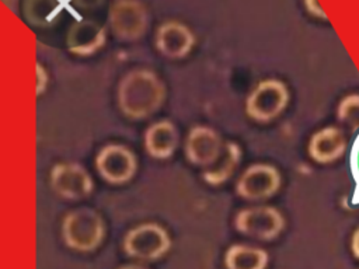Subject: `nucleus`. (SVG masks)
I'll return each instance as SVG.
<instances>
[{
	"mask_svg": "<svg viewBox=\"0 0 359 269\" xmlns=\"http://www.w3.org/2000/svg\"><path fill=\"white\" fill-rule=\"evenodd\" d=\"M116 98L119 109L126 116L146 118L161 106L165 98V85L153 70L133 69L119 80Z\"/></svg>",
	"mask_w": 359,
	"mask_h": 269,
	"instance_id": "nucleus-1",
	"label": "nucleus"
},
{
	"mask_svg": "<svg viewBox=\"0 0 359 269\" xmlns=\"http://www.w3.org/2000/svg\"><path fill=\"white\" fill-rule=\"evenodd\" d=\"M105 234L104 220L90 207H79L66 213L62 221V237L67 247L76 251L95 249Z\"/></svg>",
	"mask_w": 359,
	"mask_h": 269,
	"instance_id": "nucleus-2",
	"label": "nucleus"
},
{
	"mask_svg": "<svg viewBox=\"0 0 359 269\" xmlns=\"http://www.w3.org/2000/svg\"><path fill=\"white\" fill-rule=\"evenodd\" d=\"M171 247V240L164 227L147 221L132 227L123 237V249L128 255L153 261L164 255Z\"/></svg>",
	"mask_w": 359,
	"mask_h": 269,
	"instance_id": "nucleus-3",
	"label": "nucleus"
},
{
	"mask_svg": "<svg viewBox=\"0 0 359 269\" xmlns=\"http://www.w3.org/2000/svg\"><path fill=\"white\" fill-rule=\"evenodd\" d=\"M289 91L285 83L278 78L259 81L245 98V112L255 120H271L287 105Z\"/></svg>",
	"mask_w": 359,
	"mask_h": 269,
	"instance_id": "nucleus-4",
	"label": "nucleus"
},
{
	"mask_svg": "<svg viewBox=\"0 0 359 269\" xmlns=\"http://www.w3.org/2000/svg\"><path fill=\"white\" fill-rule=\"evenodd\" d=\"M108 24L116 38L135 41L147 31V7L137 0H118L109 6Z\"/></svg>",
	"mask_w": 359,
	"mask_h": 269,
	"instance_id": "nucleus-5",
	"label": "nucleus"
},
{
	"mask_svg": "<svg viewBox=\"0 0 359 269\" xmlns=\"http://www.w3.org/2000/svg\"><path fill=\"white\" fill-rule=\"evenodd\" d=\"M234 227L250 237L272 240L285 227V217L273 206H251L238 210L234 216Z\"/></svg>",
	"mask_w": 359,
	"mask_h": 269,
	"instance_id": "nucleus-6",
	"label": "nucleus"
},
{
	"mask_svg": "<svg viewBox=\"0 0 359 269\" xmlns=\"http://www.w3.org/2000/svg\"><path fill=\"white\" fill-rule=\"evenodd\" d=\"M95 168L105 181L111 184H123L135 175L137 161L133 151L126 146L108 143L97 153Z\"/></svg>",
	"mask_w": 359,
	"mask_h": 269,
	"instance_id": "nucleus-7",
	"label": "nucleus"
},
{
	"mask_svg": "<svg viewBox=\"0 0 359 269\" xmlns=\"http://www.w3.org/2000/svg\"><path fill=\"white\" fill-rule=\"evenodd\" d=\"M282 177L276 167L266 163L248 165L237 179L236 192L245 199H264L272 196L280 186Z\"/></svg>",
	"mask_w": 359,
	"mask_h": 269,
	"instance_id": "nucleus-8",
	"label": "nucleus"
},
{
	"mask_svg": "<svg viewBox=\"0 0 359 269\" xmlns=\"http://www.w3.org/2000/svg\"><path fill=\"white\" fill-rule=\"evenodd\" d=\"M53 191L67 199H81L91 193L94 184L90 172L79 163H59L50 171Z\"/></svg>",
	"mask_w": 359,
	"mask_h": 269,
	"instance_id": "nucleus-9",
	"label": "nucleus"
},
{
	"mask_svg": "<svg viewBox=\"0 0 359 269\" xmlns=\"http://www.w3.org/2000/svg\"><path fill=\"white\" fill-rule=\"evenodd\" d=\"M220 134L210 126L195 125L189 129L185 139V156L198 165H212L223 147Z\"/></svg>",
	"mask_w": 359,
	"mask_h": 269,
	"instance_id": "nucleus-10",
	"label": "nucleus"
},
{
	"mask_svg": "<svg viewBox=\"0 0 359 269\" xmlns=\"http://www.w3.org/2000/svg\"><path fill=\"white\" fill-rule=\"evenodd\" d=\"M156 48L168 57H184L194 46V32L178 20H167L158 25L154 35Z\"/></svg>",
	"mask_w": 359,
	"mask_h": 269,
	"instance_id": "nucleus-11",
	"label": "nucleus"
},
{
	"mask_svg": "<svg viewBox=\"0 0 359 269\" xmlns=\"http://www.w3.org/2000/svg\"><path fill=\"white\" fill-rule=\"evenodd\" d=\"M107 39L105 28L98 22L80 18L74 21L66 35L67 49L76 55H91L104 46Z\"/></svg>",
	"mask_w": 359,
	"mask_h": 269,
	"instance_id": "nucleus-12",
	"label": "nucleus"
},
{
	"mask_svg": "<svg viewBox=\"0 0 359 269\" xmlns=\"http://www.w3.org/2000/svg\"><path fill=\"white\" fill-rule=\"evenodd\" d=\"M180 142L177 126L168 119L150 123L143 134L146 151L156 158H168L175 151Z\"/></svg>",
	"mask_w": 359,
	"mask_h": 269,
	"instance_id": "nucleus-13",
	"label": "nucleus"
},
{
	"mask_svg": "<svg viewBox=\"0 0 359 269\" xmlns=\"http://www.w3.org/2000/svg\"><path fill=\"white\" fill-rule=\"evenodd\" d=\"M346 149L344 132L335 126H327L311 134L309 140V154L317 163H331L339 158Z\"/></svg>",
	"mask_w": 359,
	"mask_h": 269,
	"instance_id": "nucleus-14",
	"label": "nucleus"
},
{
	"mask_svg": "<svg viewBox=\"0 0 359 269\" xmlns=\"http://www.w3.org/2000/svg\"><path fill=\"white\" fill-rule=\"evenodd\" d=\"M240 158H241L240 146L230 140L224 142L217 160L202 172L203 179L212 185H219L224 182L231 177V174L237 168Z\"/></svg>",
	"mask_w": 359,
	"mask_h": 269,
	"instance_id": "nucleus-15",
	"label": "nucleus"
},
{
	"mask_svg": "<svg viewBox=\"0 0 359 269\" xmlns=\"http://www.w3.org/2000/svg\"><path fill=\"white\" fill-rule=\"evenodd\" d=\"M224 263L227 269H265L268 254L254 245L233 244L224 254Z\"/></svg>",
	"mask_w": 359,
	"mask_h": 269,
	"instance_id": "nucleus-16",
	"label": "nucleus"
},
{
	"mask_svg": "<svg viewBox=\"0 0 359 269\" xmlns=\"http://www.w3.org/2000/svg\"><path fill=\"white\" fill-rule=\"evenodd\" d=\"M62 4L53 0H28L24 3L25 18L39 27L50 25L60 14Z\"/></svg>",
	"mask_w": 359,
	"mask_h": 269,
	"instance_id": "nucleus-17",
	"label": "nucleus"
},
{
	"mask_svg": "<svg viewBox=\"0 0 359 269\" xmlns=\"http://www.w3.org/2000/svg\"><path fill=\"white\" fill-rule=\"evenodd\" d=\"M337 116L339 122L344 123V126L349 132H355L359 129V94H351L346 95L344 99H341Z\"/></svg>",
	"mask_w": 359,
	"mask_h": 269,
	"instance_id": "nucleus-18",
	"label": "nucleus"
},
{
	"mask_svg": "<svg viewBox=\"0 0 359 269\" xmlns=\"http://www.w3.org/2000/svg\"><path fill=\"white\" fill-rule=\"evenodd\" d=\"M351 172L355 179V193L352 200L353 203H359V134L351 149Z\"/></svg>",
	"mask_w": 359,
	"mask_h": 269,
	"instance_id": "nucleus-19",
	"label": "nucleus"
},
{
	"mask_svg": "<svg viewBox=\"0 0 359 269\" xmlns=\"http://www.w3.org/2000/svg\"><path fill=\"white\" fill-rule=\"evenodd\" d=\"M36 77H38L36 78V94H41L46 87L48 76H46L45 69L39 63H36Z\"/></svg>",
	"mask_w": 359,
	"mask_h": 269,
	"instance_id": "nucleus-20",
	"label": "nucleus"
},
{
	"mask_svg": "<svg viewBox=\"0 0 359 269\" xmlns=\"http://www.w3.org/2000/svg\"><path fill=\"white\" fill-rule=\"evenodd\" d=\"M351 248H352V252L356 258H359V228L353 233L352 235V241H351Z\"/></svg>",
	"mask_w": 359,
	"mask_h": 269,
	"instance_id": "nucleus-21",
	"label": "nucleus"
},
{
	"mask_svg": "<svg viewBox=\"0 0 359 269\" xmlns=\"http://www.w3.org/2000/svg\"><path fill=\"white\" fill-rule=\"evenodd\" d=\"M119 269H147L142 265H136V263H129V265H125V266H121Z\"/></svg>",
	"mask_w": 359,
	"mask_h": 269,
	"instance_id": "nucleus-22",
	"label": "nucleus"
}]
</instances>
